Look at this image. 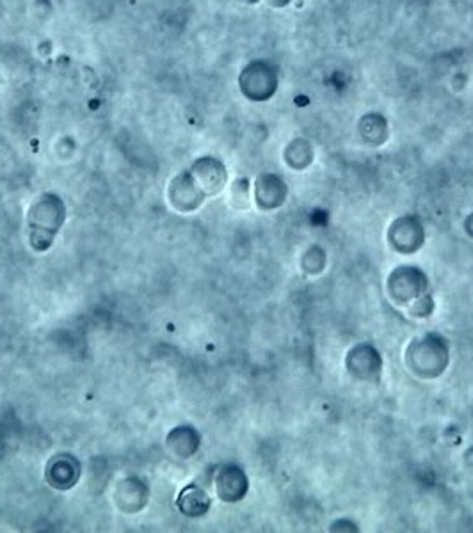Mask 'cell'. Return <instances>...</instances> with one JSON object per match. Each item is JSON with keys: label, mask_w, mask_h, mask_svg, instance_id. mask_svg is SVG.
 <instances>
[{"label": "cell", "mask_w": 473, "mask_h": 533, "mask_svg": "<svg viewBox=\"0 0 473 533\" xmlns=\"http://www.w3.org/2000/svg\"><path fill=\"white\" fill-rule=\"evenodd\" d=\"M63 219H64V209L59 198L56 196L39 198V202L30 209V215H29L32 245L39 251L47 249L52 244V238L57 233Z\"/></svg>", "instance_id": "6da1fadb"}, {"label": "cell", "mask_w": 473, "mask_h": 533, "mask_svg": "<svg viewBox=\"0 0 473 533\" xmlns=\"http://www.w3.org/2000/svg\"><path fill=\"white\" fill-rule=\"evenodd\" d=\"M434 336L415 340L408 348L406 359L411 370L422 377H436L447 366V347Z\"/></svg>", "instance_id": "7a4b0ae2"}, {"label": "cell", "mask_w": 473, "mask_h": 533, "mask_svg": "<svg viewBox=\"0 0 473 533\" xmlns=\"http://www.w3.org/2000/svg\"><path fill=\"white\" fill-rule=\"evenodd\" d=\"M278 88V77L269 63L256 61L244 68L240 75V90L253 102L269 100Z\"/></svg>", "instance_id": "3957f363"}, {"label": "cell", "mask_w": 473, "mask_h": 533, "mask_svg": "<svg viewBox=\"0 0 473 533\" xmlns=\"http://www.w3.org/2000/svg\"><path fill=\"white\" fill-rule=\"evenodd\" d=\"M422 226L415 217H404L391 224L390 244L400 253H413L422 245Z\"/></svg>", "instance_id": "277c9868"}, {"label": "cell", "mask_w": 473, "mask_h": 533, "mask_svg": "<svg viewBox=\"0 0 473 533\" xmlns=\"http://www.w3.org/2000/svg\"><path fill=\"white\" fill-rule=\"evenodd\" d=\"M205 198V191L200 187L196 178L189 173L180 175L171 184V202L178 211H193L196 209Z\"/></svg>", "instance_id": "5b68a950"}, {"label": "cell", "mask_w": 473, "mask_h": 533, "mask_svg": "<svg viewBox=\"0 0 473 533\" xmlns=\"http://www.w3.org/2000/svg\"><path fill=\"white\" fill-rule=\"evenodd\" d=\"M395 279H399L400 283H404V290L402 287L397 288H388L393 301L399 305H408L409 301H418L422 290L426 288V278L418 272V269H409V267H402L397 269V272L391 274Z\"/></svg>", "instance_id": "8992f818"}, {"label": "cell", "mask_w": 473, "mask_h": 533, "mask_svg": "<svg viewBox=\"0 0 473 533\" xmlns=\"http://www.w3.org/2000/svg\"><path fill=\"white\" fill-rule=\"evenodd\" d=\"M193 176L207 194L219 193L227 184V171L216 159H202L194 164Z\"/></svg>", "instance_id": "52a82bcc"}, {"label": "cell", "mask_w": 473, "mask_h": 533, "mask_svg": "<svg viewBox=\"0 0 473 533\" xmlns=\"http://www.w3.org/2000/svg\"><path fill=\"white\" fill-rule=\"evenodd\" d=\"M247 491V480L238 468H223L218 475V494L225 502H236Z\"/></svg>", "instance_id": "ba28073f"}, {"label": "cell", "mask_w": 473, "mask_h": 533, "mask_svg": "<svg viewBox=\"0 0 473 533\" xmlns=\"http://www.w3.org/2000/svg\"><path fill=\"white\" fill-rule=\"evenodd\" d=\"M287 187L285 184L272 175H265L256 184V202L263 209L280 207L285 202Z\"/></svg>", "instance_id": "9c48e42d"}, {"label": "cell", "mask_w": 473, "mask_h": 533, "mask_svg": "<svg viewBox=\"0 0 473 533\" xmlns=\"http://www.w3.org/2000/svg\"><path fill=\"white\" fill-rule=\"evenodd\" d=\"M349 368H351V374H355L359 379L372 377L374 374L379 372L377 352L365 345L356 347L355 350L349 354Z\"/></svg>", "instance_id": "30bf717a"}, {"label": "cell", "mask_w": 473, "mask_h": 533, "mask_svg": "<svg viewBox=\"0 0 473 533\" xmlns=\"http://www.w3.org/2000/svg\"><path fill=\"white\" fill-rule=\"evenodd\" d=\"M178 507L187 516H202L209 511L211 500L202 489H198L196 486H191L180 494Z\"/></svg>", "instance_id": "8fae6325"}, {"label": "cell", "mask_w": 473, "mask_h": 533, "mask_svg": "<svg viewBox=\"0 0 473 533\" xmlns=\"http://www.w3.org/2000/svg\"><path fill=\"white\" fill-rule=\"evenodd\" d=\"M272 5H276V7H281V5H287L290 0H269Z\"/></svg>", "instance_id": "7c38bea8"}, {"label": "cell", "mask_w": 473, "mask_h": 533, "mask_svg": "<svg viewBox=\"0 0 473 533\" xmlns=\"http://www.w3.org/2000/svg\"><path fill=\"white\" fill-rule=\"evenodd\" d=\"M247 2H256V0H247Z\"/></svg>", "instance_id": "4fadbf2b"}]
</instances>
